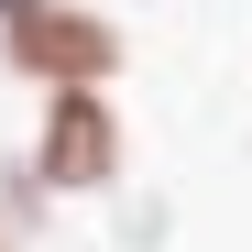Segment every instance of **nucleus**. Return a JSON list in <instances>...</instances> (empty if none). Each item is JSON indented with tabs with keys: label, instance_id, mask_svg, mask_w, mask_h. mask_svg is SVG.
Returning <instances> with one entry per match:
<instances>
[{
	"label": "nucleus",
	"instance_id": "nucleus-1",
	"mask_svg": "<svg viewBox=\"0 0 252 252\" xmlns=\"http://www.w3.org/2000/svg\"><path fill=\"white\" fill-rule=\"evenodd\" d=\"M132 22L110 0H0V77L11 88H121Z\"/></svg>",
	"mask_w": 252,
	"mask_h": 252
},
{
	"label": "nucleus",
	"instance_id": "nucleus-3",
	"mask_svg": "<svg viewBox=\"0 0 252 252\" xmlns=\"http://www.w3.org/2000/svg\"><path fill=\"white\" fill-rule=\"evenodd\" d=\"M44 208H55V197L33 187V176H22V154H11V164H0V252H33V230H44Z\"/></svg>",
	"mask_w": 252,
	"mask_h": 252
},
{
	"label": "nucleus",
	"instance_id": "nucleus-4",
	"mask_svg": "<svg viewBox=\"0 0 252 252\" xmlns=\"http://www.w3.org/2000/svg\"><path fill=\"white\" fill-rule=\"evenodd\" d=\"M132 197V187H121ZM132 252H164V197H132Z\"/></svg>",
	"mask_w": 252,
	"mask_h": 252
},
{
	"label": "nucleus",
	"instance_id": "nucleus-2",
	"mask_svg": "<svg viewBox=\"0 0 252 252\" xmlns=\"http://www.w3.org/2000/svg\"><path fill=\"white\" fill-rule=\"evenodd\" d=\"M22 176L44 197H121L132 187V121L110 88H33V143Z\"/></svg>",
	"mask_w": 252,
	"mask_h": 252
}]
</instances>
